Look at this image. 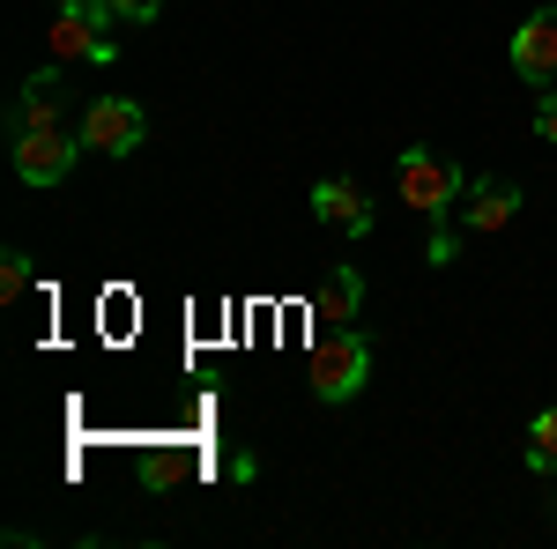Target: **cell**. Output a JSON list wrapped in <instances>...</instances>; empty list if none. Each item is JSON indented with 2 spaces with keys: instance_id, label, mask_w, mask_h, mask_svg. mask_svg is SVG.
Listing matches in <instances>:
<instances>
[{
  "instance_id": "cell-2",
  "label": "cell",
  "mask_w": 557,
  "mask_h": 549,
  "mask_svg": "<svg viewBox=\"0 0 557 549\" xmlns=\"http://www.w3.org/2000/svg\"><path fill=\"white\" fill-rule=\"evenodd\" d=\"M364 386H372V341L357 335V327H335V335L312 341V357H305V394H312L320 409H349Z\"/></svg>"
},
{
  "instance_id": "cell-14",
  "label": "cell",
  "mask_w": 557,
  "mask_h": 549,
  "mask_svg": "<svg viewBox=\"0 0 557 549\" xmlns=\"http://www.w3.org/2000/svg\"><path fill=\"white\" fill-rule=\"evenodd\" d=\"M120 8V23H157L164 15V0H112Z\"/></svg>"
},
{
  "instance_id": "cell-5",
  "label": "cell",
  "mask_w": 557,
  "mask_h": 549,
  "mask_svg": "<svg viewBox=\"0 0 557 549\" xmlns=\"http://www.w3.org/2000/svg\"><path fill=\"white\" fill-rule=\"evenodd\" d=\"M67 112H75V83H67V67L52 60V67H38L30 83L8 97V141H15V134H38V127H67Z\"/></svg>"
},
{
  "instance_id": "cell-1",
  "label": "cell",
  "mask_w": 557,
  "mask_h": 549,
  "mask_svg": "<svg viewBox=\"0 0 557 549\" xmlns=\"http://www.w3.org/2000/svg\"><path fill=\"white\" fill-rule=\"evenodd\" d=\"M394 186H401V209H417L431 230H446L454 215H461V194H469V178L454 157H438L431 141H409L401 157H394Z\"/></svg>"
},
{
  "instance_id": "cell-4",
  "label": "cell",
  "mask_w": 557,
  "mask_h": 549,
  "mask_svg": "<svg viewBox=\"0 0 557 549\" xmlns=\"http://www.w3.org/2000/svg\"><path fill=\"white\" fill-rule=\"evenodd\" d=\"M89 141L75 127H38V134H15V141H8V164H15V178H23V186H60V178H67V171H75V157H83Z\"/></svg>"
},
{
  "instance_id": "cell-9",
  "label": "cell",
  "mask_w": 557,
  "mask_h": 549,
  "mask_svg": "<svg viewBox=\"0 0 557 549\" xmlns=\"http://www.w3.org/2000/svg\"><path fill=\"white\" fill-rule=\"evenodd\" d=\"M520 201H528V194H520L513 178H469V194H461V230H475V238H483V230H506L520 215Z\"/></svg>"
},
{
  "instance_id": "cell-8",
  "label": "cell",
  "mask_w": 557,
  "mask_h": 549,
  "mask_svg": "<svg viewBox=\"0 0 557 549\" xmlns=\"http://www.w3.org/2000/svg\"><path fill=\"white\" fill-rule=\"evenodd\" d=\"M312 215H320L327 230H343V238H372V223H380V209L364 201L357 178H320V186H312Z\"/></svg>"
},
{
  "instance_id": "cell-6",
  "label": "cell",
  "mask_w": 557,
  "mask_h": 549,
  "mask_svg": "<svg viewBox=\"0 0 557 549\" xmlns=\"http://www.w3.org/2000/svg\"><path fill=\"white\" fill-rule=\"evenodd\" d=\"M141 134H149V112H141L134 97H97V104L83 112V141L97 149V157H134Z\"/></svg>"
},
{
  "instance_id": "cell-3",
  "label": "cell",
  "mask_w": 557,
  "mask_h": 549,
  "mask_svg": "<svg viewBox=\"0 0 557 549\" xmlns=\"http://www.w3.org/2000/svg\"><path fill=\"white\" fill-rule=\"evenodd\" d=\"M104 23H120V8L112 0H60L52 8V23H45V52L60 60V67H112L120 60V45Z\"/></svg>"
},
{
  "instance_id": "cell-11",
  "label": "cell",
  "mask_w": 557,
  "mask_h": 549,
  "mask_svg": "<svg viewBox=\"0 0 557 549\" xmlns=\"http://www.w3.org/2000/svg\"><path fill=\"white\" fill-rule=\"evenodd\" d=\"M520 461H528V475L557 483V409H543V416L528 423V438H520Z\"/></svg>"
},
{
  "instance_id": "cell-10",
  "label": "cell",
  "mask_w": 557,
  "mask_h": 549,
  "mask_svg": "<svg viewBox=\"0 0 557 549\" xmlns=\"http://www.w3.org/2000/svg\"><path fill=\"white\" fill-rule=\"evenodd\" d=\"M357 304H364V275H357V267H327V275L312 283V304H305V312H312L320 335H335V327L357 320Z\"/></svg>"
},
{
  "instance_id": "cell-13",
  "label": "cell",
  "mask_w": 557,
  "mask_h": 549,
  "mask_svg": "<svg viewBox=\"0 0 557 549\" xmlns=\"http://www.w3.org/2000/svg\"><path fill=\"white\" fill-rule=\"evenodd\" d=\"M535 134L557 149V89H535Z\"/></svg>"
},
{
  "instance_id": "cell-7",
  "label": "cell",
  "mask_w": 557,
  "mask_h": 549,
  "mask_svg": "<svg viewBox=\"0 0 557 549\" xmlns=\"http://www.w3.org/2000/svg\"><path fill=\"white\" fill-rule=\"evenodd\" d=\"M506 52H513V75H520V83L557 89V8H535V15L513 30Z\"/></svg>"
},
{
  "instance_id": "cell-12",
  "label": "cell",
  "mask_w": 557,
  "mask_h": 549,
  "mask_svg": "<svg viewBox=\"0 0 557 549\" xmlns=\"http://www.w3.org/2000/svg\"><path fill=\"white\" fill-rule=\"evenodd\" d=\"M30 275H38L30 253H23V246H8V253H0V304H15V297L30 290Z\"/></svg>"
}]
</instances>
